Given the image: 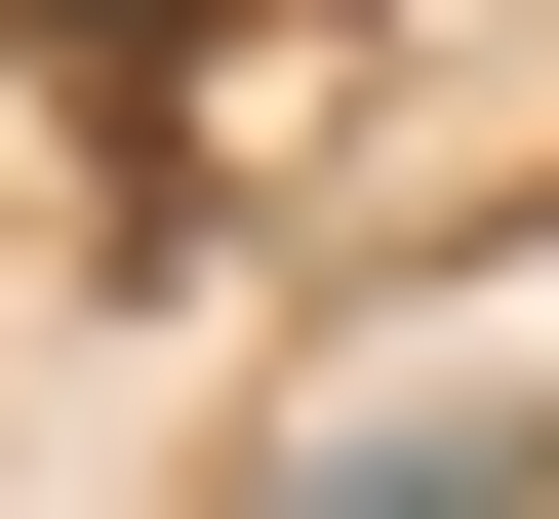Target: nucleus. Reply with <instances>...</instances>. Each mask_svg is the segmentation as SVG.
I'll list each match as a JSON object with an SVG mask.
<instances>
[{
  "label": "nucleus",
  "mask_w": 559,
  "mask_h": 519,
  "mask_svg": "<svg viewBox=\"0 0 559 519\" xmlns=\"http://www.w3.org/2000/svg\"><path fill=\"white\" fill-rule=\"evenodd\" d=\"M240 519H559V439L520 400H360V439H280Z\"/></svg>",
  "instance_id": "obj_1"
}]
</instances>
